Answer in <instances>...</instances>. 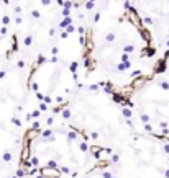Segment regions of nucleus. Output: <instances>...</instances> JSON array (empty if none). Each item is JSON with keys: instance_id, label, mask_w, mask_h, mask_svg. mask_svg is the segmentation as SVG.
Segmentation results:
<instances>
[{"instance_id": "obj_1", "label": "nucleus", "mask_w": 169, "mask_h": 178, "mask_svg": "<svg viewBox=\"0 0 169 178\" xmlns=\"http://www.w3.org/2000/svg\"><path fill=\"white\" fill-rule=\"evenodd\" d=\"M149 80H151V77L140 75V77H136V79L132 80V85H130V88H132V90H141L148 82H149Z\"/></svg>"}, {"instance_id": "obj_2", "label": "nucleus", "mask_w": 169, "mask_h": 178, "mask_svg": "<svg viewBox=\"0 0 169 178\" xmlns=\"http://www.w3.org/2000/svg\"><path fill=\"white\" fill-rule=\"evenodd\" d=\"M53 136H54V131H53L51 128L43 129V131L40 132V137H41V141H43V142H44V141H48V139H51Z\"/></svg>"}, {"instance_id": "obj_3", "label": "nucleus", "mask_w": 169, "mask_h": 178, "mask_svg": "<svg viewBox=\"0 0 169 178\" xmlns=\"http://www.w3.org/2000/svg\"><path fill=\"white\" fill-rule=\"evenodd\" d=\"M115 69H117L118 72H125V70H128V69H132V61H128V62H118Z\"/></svg>"}, {"instance_id": "obj_4", "label": "nucleus", "mask_w": 169, "mask_h": 178, "mask_svg": "<svg viewBox=\"0 0 169 178\" xmlns=\"http://www.w3.org/2000/svg\"><path fill=\"white\" fill-rule=\"evenodd\" d=\"M154 54H156V49H154V47H151V46L144 47L143 52H141V56H143V57H153Z\"/></svg>"}, {"instance_id": "obj_5", "label": "nucleus", "mask_w": 169, "mask_h": 178, "mask_svg": "<svg viewBox=\"0 0 169 178\" xmlns=\"http://www.w3.org/2000/svg\"><path fill=\"white\" fill-rule=\"evenodd\" d=\"M122 114H123V118H125V119H132V118H133V108L123 106V108H122Z\"/></svg>"}, {"instance_id": "obj_6", "label": "nucleus", "mask_w": 169, "mask_h": 178, "mask_svg": "<svg viewBox=\"0 0 169 178\" xmlns=\"http://www.w3.org/2000/svg\"><path fill=\"white\" fill-rule=\"evenodd\" d=\"M103 41H105V43H115V41H117V34L113 33V31H110V33H105V36H103Z\"/></svg>"}, {"instance_id": "obj_7", "label": "nucleus", "mask_w": 169, "mask_h": 178, "mask_svg": "<svg viewBox=\"0 0 169 178\" xmlns=\"http://www.w3.org/2000/svg\"><path fill=\"white\" fill-rule=\"evenodd\" d=\"M69 25H72V18H71V16H64L63 21L59 23V28H61V30H66Z\"/></svg>"}, {"instance_id": "obj_8", "label": "nucleus", "mask_w": 169, "mask_h": 178, "mask_svg": "<svg viewBox=\"0 0 169 178\" xmlns=\"http://www.w3.org/2000/svg\"><path fill=\"white\" fill-rule=\"evenodd\" d=\"M123 52H126V54H133L135 52V44H125V46L122 47Z\"/></svg>"}, {"instance_id": "obj_9", "label": "nucleus", "mask_w": 169, "mask_h": 178, "mask_svg": "<svg viewBox=\"0 0 169 178\" xmlns=\"http://www.w3.org/2000/svg\"><path fill=\"white\" fill-rule=\"evenodd\" d=\"M12 159H13V154H12V152H3V155H2V162L8 163V162H12Z\"/></svg>"}, {"instance_id": "obj_10", "label": "nucleus", "mask_w": 169, "mask_h": 178, "mask_svg": "<svg viewBox=\"0 0 169 178\" xmlns=\"http://www.w3.org/2000/svg\"><path fill=\"white\" fill-rule=\"evenodd\" d=\"M158 87H159L161 90H169V82L161 79V80H158Z\"/></svg>"}, {"instance_id": "obj_11", "label": "nucleus", "mask_w": 169, "mask_h": 178, "mask_svg": "<svg viewBox=\"0 0 169 178\" xmlns=\"http://www.w3.org/2000/svg\"><path fill=\"white\" fill-rule=\"evenodd\" d=\"M79 65H81V64H79V62H77V61L71 62V65H69V70H71V72H72V74H76V72H77V69H79Z\"/></svg>"}, {"instance_id": "obj_12", "label": "nucleus", "mask_w": 169, "mask_h": 178, "mask_svg": "<svg viewBox=\"0 0 169 178\" xmlns=\"http://www.w3.org/2000/svg\"><path fill=\"white\" fill-rule=\"evenodd\" d=\"M61 116L64 118V119H69V118L72 116V113H71V110H69V108H64L63 111H61Z\"/></svg>"}, {"instance_id": "obj_13", "label": "nucleus", "mask_w": 169, "mask_h": 178, "mask_svg": "<svg viewBox=\"0 0 169 178\" xmlns=\"http://www.w3.org/2000/svg\"><path fill=\"white\" fill-rule=\"evenodd\" d=\"M74 7V2L72 0H64V5H63V10H69L71 12V8Z\"/></svg>"}, {"instance_id": "obj_14", "label": "nucleus", "mask_w": 169, "mask_h": 178, "mask_svg": "<svg viewBox=\"0 0 169 178\" xmlns=\"http://www.w3.org/2000/svg\"><path fill=\"white\" fill-rule=\"evenodd\" d=\"M23 44H25L26 47H30V46L33 44V36H30V34H28V36H25V39H23Z\"/></svg>"}, {"instance_id": "obj_15", "label": "nucleus", "mask_w": 169, "mask_h": 178, "mask_svg": "<svg viewBox=\"0 0 169 178\" xmlns=\"http://www.w3.org/2000/svg\"><path fill=\"white\" fill-rule=\"evenodd\" d=\"M38 110H40L41 113H43V111H48V110H49V105L44 103V101H40V106H38Z\"/></svg>"}, {"instance_id": "obj_16", "label": "nucleus", "mask_w": 169, "mask_h": 178, "mask_svg": "<svg viewBox=\"0 0 169 178\" xmlns=\"http://www.w3.org/2000/svg\"><path fill=\"white\" fill-rule=\"evenodd\" d=\"M44 62H49V59H48L46 56H40V57H38V61H36V64H38V65H43Z\"/></svg>"}, {"instance_id": "obj_17", "label": "nucleus", "mask_w": 169, "mask_h": 178, "mask_svg": "<svg viewBox=\"0 0 169 178\" xmlns=\"http://www.w3.org/2000/svg\"><path fill=\"white\" fill-rule=\"evenodd\" d=\"M128 61H132V59H130V54H126V52L120 54V62H128Z\"/></svg>"}, {"instance_id": "obj_18", "label": "nucleus", "mask_w": 169, "mask_h": 178, "mask_svg": "<svg viewBox=\"0 0 169 178\" xmlns=\"http://www.w3.org/2000/svg\"><path fill=\"white\" fill-rule=\"evenodd\" d=\"M10 25V16L8 15H3L2 16V26H8Z\"/></svg>"}, {"instance_id": "obj_19", "label": "nucleus", "mask_w": 169, "mask_h": 178, "mask_svg": "<svg viewBox=\"0 0 169 178\" xmlns=\"http://www.w3.org/2000/svg\"><path fill=\"white\" fill-rule=\"evenodd\" d=\"M87 88L90 90V92H94V93H95V92H99V88H100V85H99V83H92V85H89Z\"/></svg>"}, {"instance_id": "obj_20", "label": "nucleus", "mask_w": 169, "mask_h": 178, "mask_svg": "<svg viewBox=\"0 0 169 178\" xmlns=\"http://www.w3.org/2000/svg\"><path fill=\"white\" fill-rule=\"evenodd\" d=\"M12 123L15 124L16 128H22V121H20V118H18V116H13V118H12Z\"/></svg>"}, {"instance_id": "obj_21", "label": "nucleus", "mask_w": 169, "mask_h": 178, "mask_svg": "<svg viewBox=\"0 0 169 178\" xmlns=\"http://www.w3.org/2000/svg\"><path fill=\"white\" fill-rule=\"evenodd\" d=\"M72 2H74V7H76V8H79V7L85 5V2H87V0H72Z\"/></svg>"}, {"instance_id": "obj_22", "label": "nucleus", "mask_w": 169, "mask_h": 178, "mask_svg": "<svg viewBox=\"0 0 169 178\" xmlns=\"http://www.w3.org/2000/svg\"><path fill=\"white\" fill-rule=\"evenodd\" d=\"M140 119H141V123H143V124H146V123H149V119H151V118L149 116H148V114H141V116H140Z\"/></svg>"}, {"instance_id": "obj_23", "label": "nucleus", "mask_w": 169, "mask_h": 178, "mask_svg": "<svg viewBox=\"0 0 169 178\" xmlns=\"http://www.w3.org/2000/svg\"><path fill=\"white\" fill-rule=\"evenodd\" d=\"M94 5H95V2H90V0H87V2H85V8L89 10V12H90V10H94Z\"/></svg>"}, {"instance_id": "obj_24", "label": "nucleus", "mask_w": 169, "mask_h": 178, "mask_svg": "<svg viewBox=\"0 0 169 178\" xmlns=\"http://www.w3.org/2000/svg\"><path fill=\"white\" fill-rule=\"evenodd\" d=\"M31 16H33L34 20H40L41 18V13L38 12V10H31Z\"/></svg>"}, {"instance_id": "obj_25", "label": "nucleus", "mask_w": 169, "mask_h": 178, "mask_svg": "<svg viewBox=\"0 0 169 178\" xmlns=\"http://www.w3.org/2000/svg\"><path fill=\"white\" fill-rule=\"evenodd\" d=\"M40 116H41V111H40V110H34L33 113H31V118H33V119H38Z\"/></svg>"}, {"instance_id": "obj_26", "label": "nucleus", "mask_w": 169, "mask_h": 178, "mask_svg": "<svg viewBox=\"0 0 169 178\" xmlns=\"http://www.w3.org/2000/svg\"><path fill=\"white\" fill-rule=\"evenodd\" d=\"M143 129H144L146 132H153V131H154V129H153V126H151L149 123H146V124H144V126H143Z\"/></svg>"}, {"instance_id": "obj_27", "label": "nucleus", "mask_w": 169, "mask_h": 178, "mask_svg": "<svg viewBox=\"0 0 169 178\" xmlns=\"http://www.w3.org/2000/svg\"><path fill=\"white\" fill-rule=\"evenodd\" d=\"M30 87H31V88H33V92H34V93H36V92H40V85H38V83H36V82L30 83Z\"/></svg>"}, {"instance_id": "obj_28", "label": "nucleus", "mask_w": 169, "mask_h": 178, "mask_svg": "<svg viewBox=\"0 0 169 178\" xmlns=\"http://www.w3.org/2000/svg\"><path fill=\"white\" fill-rule=\"evenodd\" d=\"M143 23H146V26H151V25H153V20H151L149 16H144V18H143Z\"/></svg>"}, {"instance_id": "obj_29", "label": "nucleus", "mask_w": 169, "mask_h": 178, "mask_svg": "<svg viewBox=\"0 0 169 178\" xmlns=\"http://www.w3.org/2000/svg\"><path fill=\"white\" fill-rule=\"evenodd\" d=\"M66 31H67L69 34H71V33H74V31H77V28H76L74 25H69V26L66 28Z\"/></svg>"}, {"instance_id": "obj_30", "label": "nucleus", "mask_w": 169, "mask_h": 178, "mask_svg": "<svg viewBox=\"0 0 169 178\" xmlns=\"http://www.w3.org/2000/svg\"><path fill=\"white\" fill-rule=\"evenodd\" d=\"M51 54H53V56H58V54H59V47H58V46H53V47H51Z\"/></svg>"}, {"instance_id": "obj_31", "label": "nucleus", "mask_w": 169, "mask_h": 178, "mask_svg": "<svg viewBox=\"0 0 169 178\" xmlns=\"http://www.w3.org/2000/svg\"><path fill=\"white\" fill-rule=\"evenodd\" d=\"M90 137L94 139V141H97V139H99V132L97 131H90Z\"/></svg>"}, {"instance_id": "obj_32", "label": "nucleus", "mask_w": 169, "mask_h": 178, "mask_svg": "<svg viewBox=\"0 0 169 178\" xmlns=\"http://www.w3.org/2000/svg\"><path fill=\"white\" fill-rule=\"evenodd\" d=\"M66 38H69V33L66 30H63V31H61V39H66Z\"/></svg>"}, {"instance_id": "obj_33", "label": "nucleus", "mask_w": 169, "mask_h": 178, "mask_svg": "<svg viewBox=\"0 0 169 178\" xmlns=\"http://www.w3.org/2000/svg\"><path fill=\"white\" fill-rule=\"evenodd\" d=\"M100 12H95V16H94V23H99V20H100Z\"/></svg>"}, {"instance_id": "obj_34", "label": "nucleus", "mask_w": 169, "mask_h": 178, "mask_svg": "<svg viewBox=\"0 0 169 178\" xmlns=\"http://www.w3.org/2000/svg\"><path fill=\"white\" fill-rule=\"evenodd\" d=\"M36 98L40 100V101H44V95L41 92H36Z\"/></svg>"}, {"instance_id": "obj_35", "label": "nucleus", "mask_w": 169, "mask_h": 178, "mask_svg": "<svg viewBox=\"0 0 169 178\" xmlns=\"http://www.w3.org/2000/svg\"><path fill=\"white\" fill-rule=\"evenodd\" d=\"M51 3H53V0H41V5H44V7H49Z\"/></svg>"}, {"instance_id": "obj_36", "label": "nucleus", "mask_w": 169, "mask_h": 178, "mask_svg": "<svg viewBox=\"0 0 169 178\" xmlns=\"http://www.w3.org/2000/svg\"><path fill=\"white\" fill-rule=\"evenodd\" d=\"M31 119H33V118H31V113H26V114H25V121H26V123H31Z\"/></svg>"}, {"instance_id": "obj_37", "label": "nucleus", "mask_w": 169, "mask_h": 178, "mask_svg": "<svg viewBox=\"0 0 169 178\" xmlns=\"http://www.w3.org/2000/svg\"><path fill=\"white\" fill-rule=\"evenodd\" d=\"M16 67H18V69H23V67H25V61H18V62H16Z\"/></svg>"}, {"instance_id": "obj_38", "label": "nucleus", "mask_w": 169, "mask_h": 178, "mask_svg": "<svg viewBox=\"0 0 169 178\" xmlns=\"http://www.w3.org/2000/svg\"><path fill=\"white\" fill-rule=\"evenodd\" d=\"M7 31H8V30H7V26H2V28H0V34H2V36H5Z\"/></svg>"}, {"instance_id": "obj_39", "label": "nucleus", "mask_w": 169, "mask_h": 178, "mask_svg": "<svg viewBox=\"0 0 169 178\" xmlns=\"http://www.w3.org/2000/svg\"><path fill=\"white\" fill-rule=\"evenodd\" d=\"M49 62H51V64H58V56H53V57H49Z\"/></svg>"}, {"instance_id": "obj_40", "label": "nucleus", "mask_w": 169, "mask_h": 178, "mask_svg": "<svg viewBox=\"0 0 169 178\" xmlns=\"http://www.w3.org/2000/svg\"><path fill=\"white\" fill-rule=\"evenodd\" d=\"M53 123H54V118H53V116H49V118L46 119V124H48V126H51Z\"/></svg>"}, {"instance_id": "obj_41", "label": "nucleus", "mask_w": 169, "mask_h": 178, "mask_svg": "<svg viewBox=\"0 0 169 178\" xmlns=\"http://www.w3.org/2000/svg\"><path fill=\"white\" fill-rule=\"evenodd\" d=\"M77 33H79V34H84V33H85V28H84V26H77Z\"/></svg>"}, {"instance_id": "obj_42", "label": "nucleus", "mask_w": 169, "mask_h": 178, "mask_svg": "<svg viewBox=\"0 0 169 178\" xmlns=\"http://www.w3.org/2000/svg\"><path fill=\"white\" fill-rule=\"evenodd\" d=\"M22 12H23V10H22V7H20V5H16V7H15V13H16V15H20Z\"/></svg>"}, {"instance_id": "obj_43", "label": "nucleus", "mask_w": 169, "mask_h": 178, "mask_svg": "<svg viewBox=\"0 0 169 178\" xmlns=\"http://www.w3.org/2000/svg\"><path fill=\"white\" fill-rule=\"evenodd\" d=\"M48 34H49V36H51V38H53V36H54V34H56V30H54V28H51V30H49V31H48Z\"/></svg>"}, {"instance_id": "obj_44", "label": "nucleus", "mask_w": 169, "mask_h": 178, "mask_svg": "<svg viewBox=\"0 0 169 178\" xmlns=\"http://www.w3.org/2000/svg\"><path fill=\"white\" fill-rule=\"evenodd\" d=\"M51 101H53V98H51V96H44V103L51 105Z\"/></svg>"}, {"instance_id": "obj_45", "label": "nucleus", "mask_w": 169, "mask_h": 178, "mask_svg": "<svg viewBox=\"0 0 169 178\" xmlns=\"http://www.w3.org/2000/svg\"><path fill=\"white\" fill-rule=\"evenodd\" d=\"M40 126H41V124H40V123H38V121H34V123H33V126H31V128H33V129H40Z\"/></svg>"}, {"instance_id": "obj_46", "label": "nucleus", "mask_w": 169, "mask_h": 178, "mask_svg": "<svg viewBox=\"0 0 169 178\" xmlns=\"http://www.w3.org/2000/svg\"><path fill=\"white\" fill-rule=\"evenodd\" d=\"M22 21H23L22 16H16V18H15V23H16V25H22Z\"/></svg>"}, {"instance_id": "obj_47", "label": "nucleus", "mask_w": 169, "mask_h": 178, "mask_svg": "<svg viewBox=\"0 0 169 178\" xmlns=\"http://www.w3.org/2000/svg\"><path fill=\"white\" fill-rule=\"evenodd\" d=\"M54 100H56L58 103H64V98H63V96H56V98H54Z\"/></svg>"}, {"instance_id": "obj_48", "label": "nucleus", "mask_w": 169, "mask_h": 178, "mask_svg": "<svg viewBox=\"0 0 169 178\" xmlns=\"http://www.w3.org/2000/svg\"><path fill=\"white\" fill-rule=\"evenodd\" d=\"M5 75H7V72H5V70H0V80L5 79Z\"/></svg>"}, {"instance_id": "obj_49", "label": "nucleus", "mask_w": 169, "mask_h": 178, "mask_svg": "<svg viewBox=\"0 0 169 178\" xmlns=\"http://www.w3.org/2000/svg\"><path fill=\"white\" fill-rule=\"evenodd\" d=\"M56 2H58V5H61V7L64 5V0H56Z\"/></svg>"}, {"instance_id": "obj_50", "label": "nucleus", "mask_w": 169, "mask_h": 178, "mask_svg": "<svg viewBox=\"0 0 169 178\" xmlns=\"http://www.w3.org/2000/svg\"><path fill=\"white\" fill-rule=\"evenodd\" d=\"M0 2H3L5 5H8V3H10V0H0Z\"/></svg>"}]
</instances>
